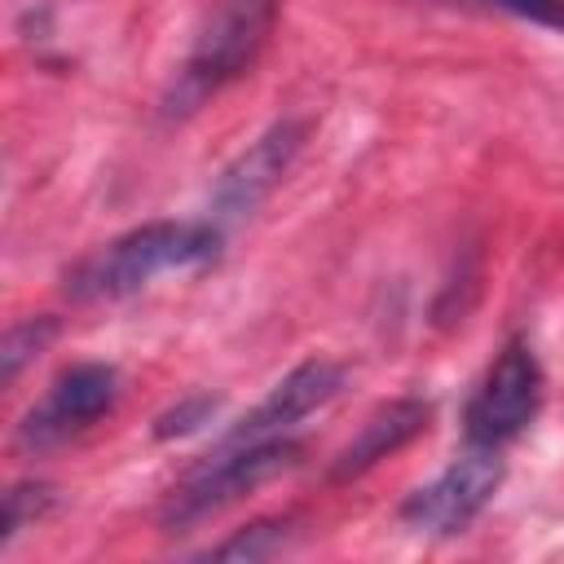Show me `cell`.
<instances>
[{
  "instance_id": "7c38bea8",
  "label": "cell",
  "mask_w": 564,
  "mask_h": 564,
  "mask_svg": "<svg viewBox=\"0 0 564 564\" xmlns=\"http://www.w3.org/2000/svg\"><path fill=\"white\" fill-rule=\"evenodd\" d=\"M48 507H53V489H48V485H35V480L13 485V489L4 494V533H0V542L9 546V542H13L31 520H40Z\"/></svg>"
},
{
  "instance_id": "30bf717a",
  "label": "cell",
  "mask_w": 564,
  "mask_h": 564,
  "mask_svg": "<svg viewBox=\"0 0 564 564\" xmlns=\"http://www.w3.org/2000/svg\"><path fill=\"white\" fill-rule=\"evenodd\" d=\"M286 529H291L286 516L256 520V524H247L242 533H234V538H225L220 546H212L207 555H212V560H269V555H278V551L286 546Z\"/></svg>"
},
{
  "instance_id": "7a4b0ae2",
  "label": "cell",
  "mask_w": 564,
  "mask_h": 564,
  "mask_svg": "<svg viewBox=\"0 0 564 564\" xmlns=\"http://www.w3.org/2000/svg\"><path fill=\"white\" fill-rule=\"evenodd\" d=\"M282 0H212L194 44L167 88V115H194L207 97L242 79L264 53Z\"/></svg>"
},
{
  "instance_id": "ba28073f",
  "label": "cell",
  "mask_w": 564,
  "mask_h": 564,
  "mask_svg": "<svg viewBox=\"0 0 564 564\" xmlns=\"http://www.w3.org/2000/svg\"><path fill=\"white\" fill-rule=\"evenodd\" d=\"M339 388H344V370H339L335 361H322V357L300 361L295 370H286V375L269 388V397H264L256 410H247V414L220 436V445H247V441L286 436L304 414H313L317 405H326Z\"/></svg>"
},
{
  "instance_id": "4fadbf2b",
  "label": "cell",
  "mask_w": 564,
  "mask_h": 564,
  "mask_svg": "<svg viewBox=\"0 0 564 564\" xmlns=\"http://www.w3.org/2000/svg\"><path fill=\"white\" fill-rule=\"evenodd\" d=\"M212 414H216V397H185L181 405H172L167 414H159V436L167 441V436H189V432H198L203 423H212Z\"/></svg>"
},
{
  "instance_id": "5b68a950",
  "label": "cell",
  "mask_w": 564,
  "mask_h": 564,
  "mask_svg": "<svg viewBox=\"0 0 564 564\" xmlns=\"http://www.w3.org/2000/svg\"><path fill=\"white\" fill-rule=\"evenodd\" d=\"M538 405H542V366L533 348L516 339L494 357L485 383L467 405V441L502 445L533 423Z\"/></svg>"
},
{
  "instance_id": "5bb4252c",
  "label": "cell",
  "mask_w": 564,
  "mask_h": 564,
  "mask_svg": "<svg viewBox=\"0 0 564 564\" xmlns=\"http://www.w3.org/2000/svg\"><path fill=\"white\" fill-rule=\"evenodd\" d=\"M485 4H498V9H511L516 18L564 31V0H485Z\"/></svg>"
},
{
  "instance_id": "52a82bcc",
  "label": "cell",
  "mask_w": 564,
  "mask_h": 564,
  "mask_svg": "<svg viewBox=\"0 0 564 564\" xmlns=\"http://www.w3.org/2000/svg\"><path fill=\"white\" fill-rule=\"evenodd\" d=\"M304 137H308V123L304 119H282L273 128H264L216 181L212 189V220L216 225H229V220H242L251 216L278 185L282 176L291 172V163L300 159L304 150Z\"/></svg>"
},
{
  "instance_id": "8992f818",
  "label": "cell",
  "mask_w": 564,
  "mask_h": 564,
  "mask_svg": "<svg viewBox=\"0 0 564 564\" xmlns=\"http://www.w3.org/2000/svg\"><path fill=\"white\" fill-rule=\"evenodd\" d=\"M115 397H119V375L115 366H101V361H84V366H70L66 375L53 379V388L26 410V419L18 423V441L26 449H48L84 427H93L101 414L115 410Z\"/></svg>"
},
{
  "instance_id": "8fae6325",
  "label": "cell",
  "mask_w": 564,
  "mask_h": 564,
  "mask_svg": "<svg viewBox=\"0 0 564 564\" xmlns=\"http://www.w3.org/2000/svg\"><path fill=\"white\" fill-rule=\"evenodd\" d=\"M53 335H57V322H53V317L13 322V326L4 330V344H0V375H4V383H13L18 370H22L35 352H44V344H48Z\"/></svg>"
},
{
  "instance_id": "9c48e42d",
  "label": "cell",
  "mask_w": 564,
  "mask_h": 564,
  "mask_svg": "<svg viewBox=\"0 0 564 564\" xmlns=\"http://www.w3.org/2000/svg\"><path fill=\"white\" fill-rule=\"evenodd\" d=\"M427 419H432V410H427V401H414V397H401V401H388V405H379L366 423H361V432L339 449V458H335V480H348V476H361L366 467H375L379 458H388V454H397L401 445H410L423 427H427Z\"/></svg>"
},
{
  "instance_id": "6da1fadb",
  "label": "cell",
  "mask_w": 564,
  "mask_h": 564,
  "mask_svg": "<svg viewBox=\"0 0 564 564\" xmlns=\"http://www.w3.org/2000/svg\"><path fill=\"white\" fill-rule=\"evenodd\" d=\"M220 256L216 220H150L97 247L66 278L70 300H123L163 273L203 269Z\"/></svg>"
},
{
  "instance_id": "277c9868",
  "label": "cell",
  "mask_w": 564,
  "mask_h": 564,
  "mask_svg": "<svg viewBox=\"0 0 564 564\" xmlns=\"http://www.w3.org/2000/svg\"><path fill=\"white\" fill-rule=\"evenodd\" d=\"M502 485V458H498V445H476L467 441V449L427 485H419L401 516L405 524H414L419 533H436V538H449V533H463L480 511L485 502L498 494Z\"/></svg>"
},
{
  "instance_id": "3957f363",
  "label": "cell",
  "mask_w": 564,
  "mask_h": 564,
  "mask_svg": "<svg viewBox=\"0 0 564 564\" xmlns=\"http://www.w3.org/2000/svg\"><path fill=\"white\" fill-rule=\"evenodd\" d=\"M300 463V441L291 436H269V441H247V445H216L203 467H194L167 498L163 524L167 529H189L220 507L238 502L242 494L260 489L264 480L291 471Z\"/></svg>"
}]
</instances>
